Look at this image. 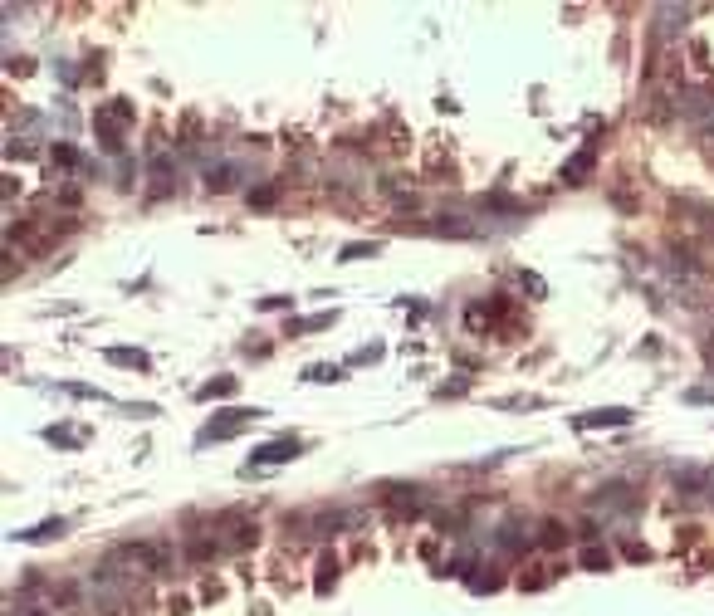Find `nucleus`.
<instances>
[{
	"label": "nucleus",
	"instance_id": "423d86ee",
	"mask_svg": "<svg viewBox=\"0 0 714 616\" xmlns=\"http://www.w3.org/2000/svg\"><path fill=\"white\" fill-rule=\"evenodd\" d=\"M64 533V518H49V523H39V528H25V533H15V538H25V543H39V538H59Z\"/></svg>",
	"mask_w": 714,
	"mask_h": 616
},
{
	"label": "nucleus",
	"instance_id": "4468645a",
	"mask_svg": "<svg viewBox=\"0 0 714 616\" xmlns=\"http://www.w3.org/2000/svg\"><path fill=\"white\" fill-rule=\"evenodd\" d=\"M308 377H313V382H338L343 372H338V367H323V362H318V367H308Z\"/></svg>",
	"mask_w": 714,
	"mask_h": 616
},
{
	"label": "nucleus",
	"instance_id": "20e7f679",
	"mask_svg": "<svg viewBox=\"0 0 714 616\" xmlns=\"http://www.w3.org/2000/svg\"><path fill=\"white\" fill-rule=\"evenodd\" d=\"M578 425H582V430H592V425H631V411L626 406H602V411L578 416Z\"/></svg>",
	"mask_w": 714,
	"mask_h": 616
},
{
	"label": "nucleus",
	"instance_id": "ddd939ff",
	"mask_svg": "<svg viewBox=\"0 0 714 616\" xmlns=\"http://www.w3.org/2000/svg\"><path fill=\"white\" fill-rule=\"evenodd\" d=\"M362 255H377V240H367V245H343V259H348V264L362 259Z\"/></svg>",
	"mask_w": 714,
	"mask_h": 616
},
{
	"label": "nucleus",
	"instance_id": "0eeeda50",
	"mask_svg": "<svg viewBox=\"0 0 714 616\" xmlns=\"http://www.w3.org/2000/svg\"><path fill=\"white\" fill-rule=\"evenodd\" d=\"M538 543H543V548H563V543H568V528H563V523H553V518H548V523H543V528H538Z\"/></svg>",
	"mask_w": 714,
	"mask_h": 616
},
{
	"label": "nucleus",
	"instance_id": "6e6552de",
	"mask_svg": "<svg viewBox=\"0 0 714 616\" xmlns=\"http://www.w3.org/2000/svg\"><path fill=\"white\" fill-rule=\"evenodd\" d=\"M582 567H587V572H607V567H612V553H607V548H582Z\"/></svg>",
	"mask_w": 714,
	"mask_h": 616
},
{
	"label": "nucleus",
	"instance_id": "1a4fd4ad",
	"mask_svg": "<svg viewBox=\"0 0 714 616\" xmlns=\"http://www.w3.org/2000/svg\"><path fill=\"white\" fill-rule=\"evenodd\" d=\"M338 313L328 308V313H313V318H299V323H289V333H318V328H328Z\"/></svg>",
	"mask_w": 714,
	"mask_h": 616
},
{
	"label": "nucleus",
	"instance_id": "9d476101",
	"mask_svg": "<svg viewBox=\"0 0 714 616\" xmlns=\"http://www.w3.org/2000/svg\"><path fill=\"white\" fill-rule=\"evenodd\" d=\"M587 172H592V152H578V157L563 167V177H568V181H582Z\"/></svg>",
	"mask_w": 714,
	"mask_h": 616
},
{
	"label": "nucleus",
	"instance_id": "2eb2a0df",
	"mask_svg": "<svg viewBox=\"0 0 714 616\" xmlns=\"http://www.w3.org/2000/svg\"><path fill=\"white\" fill-rule=\"evenodd\" d=\"M274 196H279V186H260V191L250 196V205H274Z\"/></svg>",
	"mask_w": 714,
	"mask_h": 616
},
{
	"label": "nucleus",
	"instance_id": "f03ea898",
	"mask_svg": "<svg viewBox=\"0 0 714 616\" xmlns=\"http://www.w3.org/2000/svg\"><path fill=\"white\" fill-rule=\"evenodd\" d=\"M260 416H264V411H255V406H250V411H220V421H210V425L201 430V445H205V440H230V435H240V430L255 425Z\"/></svg>",
	"mask_w": 714,
	"mask_h": 616
},
{
	"label": "nucleus",
	"instance_id": "7ed1b4c3",
	"mask_svg": "<svg viewBox=\"0 0 714 616\" xmlns=\"http://www.w3.org/2000/svg\"><path fill=\"white\" fill-rule=\"evenodd\" d=\"M299 450H304V445H299L294 435H279V440L260 445V450H255V460H260V465H284V460H294Z\"/></svg>",
	"mask_w": 714,
	"mask_h": 616
},
{
	"label": "nucleus",
	"instance_id": "9b49d317",
	"mask_svg": "<svg viewBox=\"0 0 714 616\" xmlns=\"http://www.w3.org/2000/svg\"><path fill=\"white\" fill-rule=\"evenodd\" d=\"M230 392H235V377H215V382H205L196 397H201V402H210V397H230Z\"/></svg>",
	"mask_w": 714,
	"mask_h": 616
},
{
	"label": "nucleus",
	"instance_id": "f3484780",
	"mask_svg": "<svg viewBox=\"0 0 714 616\" xmlns=\"http://www.w3.org/2000/svg\"><path fill=\"white\" fill-rule=\"evenodd\" d=\"M685 402H714V387H690Z\"/></svg>",
	"mask_w": 714,
	"mask_h": 616
},
{
	"label": "nucleus",
	"instance_id": "f257e3e1",
	"mask_svg": "<svg viewBox=\"0 0 714 616\" xmlns=\"http://www.w3.org/2000/svg\"><path fill=\"white\" fill-rule=\"evenodd\" d=\"M127 122H132V103L127 98H113V103H103V108H94V127H98V137H103L108 152L122 147V127H127Z\"/></svg>",
	"mask_w": 714,
	"mask_h": 616
},
{
	"label": "nucleus",
	"instance_id": "dca6fc26",
	"mask_svg": "<svg viewBox=\"0 0 714 616\" xmlns=\"http://www.w3.org/2000/svg\"><path fill=\"white\" fill-rule=\"evenodd\" d=\"M54 162H59V167H79V152H74V147H54Z\"/></svg>",
	"mask_w": 714,
	"mask_h": 616
},
{
	"label": "nucleus",
	"instance_id": "f8f14e48",
	"mask_svg": "<svg viewBox=\"0 0 714 616\" xmlns=\"http://www.w3.org/2000/svg\"><path fill=\"white\" fill-rule=\"evenodd\" d=\"M333 582H338V563H333V558H323V563H318V582H313V587H318V592H328Z\"/></svg>",
	"mask_w": 714,
	"mask_h": 616
},
{
	"label": "nucleus",
	"instance_id": "39448f33",
	"mask_svg": "<svg viewBox=\"0 0 714 616\" xmlns=\"http://www.w3.org/2000/svg\"><path fill=\"white\" fill-rule=\"evenodd\" d=\"M108 362H117V367H137V372H147V352H137V347H108Z\"/></svg>",
	"mask_w": 714,
	"mask_h": 616
}]
</instances>
